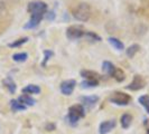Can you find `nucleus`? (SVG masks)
Returning a JSON list of instances; mask_svg holds the SVG:
<instances>
[{"label":"nucleus","instance_id":"nucleus-22","mask_svg":"<svg viewBox=\"0 0 149 134\" xmlns=\"http://www.w3.org/2000/svg\"><path fill=\"white\" fill-rule=\"evenodd\" d=\"M84 38H86L90 41H101L102 40V38L100 37L97 34L93 32V31H85Z\"/></svg>","mask_w":149,"mask_h":134},{"label":"nucleus","instance_id":"nucleus-8","mask_svg":"<svg viewBox=\"0 0 149 134\" xmlns=\"http://www.w3.org/2000/svg\"><path fill=\"white\" fill-rule=\"evenodd\" d=\"M116 119H109V121H104L100 124V127H99V131H100V134H108L110 133L112 130L116 126Z\"/></svg>","mask_w":149,"mask_h":134},{"label":"nucleus","instance_id":"nucleus-15","mask_svg":"<svg viewBox=\"0 0 149 134\" xmlns=\"http://www.w3.org/2000/svg\"><path fill=\"white\" fill-rule=\"evenodd\" d=\"M102 69H103V72H104L107 75L112 76L113 72H114V69H116V66L112 64L111 61H109V60H104V61L102 63Z\"/></svg>","mask_w":149,"mask_h":134},{"label":"nucleus","instance_id":"nucleus-26","mask_svg":"<svg viewBox=\"0 0 149 134\" xmlns=\"http://www.w3.org/2000/svg\"><path fill=\"white\" fill-rule=\"evenodd\" d=\"M55 18H56V15H55V11H54V10H51V11L46 12V19H47V20L53 21Z\"/></svg>","mask_w":149,"mask_h":134},{"label":"nucleus","instance_id":"nucleus-5","mask_svg":"<svg viewBox=\"0 0 149 134\" xmlns=\"http://www.w3.org/2000/svg\"><path fill=\"white\" fill-rule=\"evenodd\" d=\"M84 34H85V30H83V28L80 26H71L66 29V37L70 40L80 39L84 37Z\"/></svg>","mask_w":149,"mask_h":134},{"label":"nucleus","instance_id":"nucleus-21","mask_svg":"<svg viewBox=\"0 0 149 134\" xmlns=\"http://www.w3.org/2000/svg\"><path fill=\"white\" fill-rule=\"evenodd\" d=\"M28 37H22L19 38V39H17L15 41H13V43H10V44H8V47H10V48H18V47H20L22 46L24 44H26L27 41H28Z\"/></svg>","mask_w":149,"mask_h":134},{"label":"nucleus","instance_id":"nucleus-4","mask_svg":"<svg viewBox=\"0 0 149 134\" xmlns=\"http://www.w3.org/2000/svg\"><path fill=\"white\" fill-rule=\"evenodd\" d=\"M109 101L113 104L120 105V106H126L130 103L131 96L129 94L122 93V92H114L111 96L109 97Z\"/></svg>","mask_w":149,"mask_h":134},{"label":"nucleus","instance_id":"nucleus-13","mask_svg":"<svg viewBox=\"0 0 149 134\" xmlns=\"http://www.w3.org/2000/svg\"><path fill=\"white\" fill-rule=\"evenodd\" d=\"M22 93L24 94H39L40 93V87L38 85H34V84H30L27 85L26 87L22 88Z\"/></svg>","mask_w":149,"mask_h":134},{"label":"nucleus","instance_id":"nucleus-1","mask_svg":"<svg viewBox=\"0 0 149 134\" xmlns=\"http://www.w3.org/2000/svg\"><path fill=\"white\" fill-rule=\"evenodd\" d=\"M91 14H92L91 7H90L89 3H86V2L79 3L74 8V10H73V17H74L77 21H82V22L88 21L90 19V17H91Z\"/></svg>","mask_w":149,"mask_h":134},{"label":"nucleus","instance_id":"nucleus-7","mask_svg":"<svg viewBox=\"0 0 149 134\" xmlns=\"http://www.w3.org/2000/svg\"><path fill=\"white\" fill-rule=\"evenodd\" d=\"M97 102H99V96H97V95H89V96L81 97V103H82L81 105L85 110L93 108Z\"/></svg>","mask_w":149,"mask_h":134},{"label":"nucleus","instance_id":"nucleus-24","mask_svg":"<svg viewBox=\"0 0 149 134\" xmlns=\"http://www.w3.org/2000/svg\"><path fill=\"white\" fill-rule=\"evenodd\" d=\"M53 56H54V52H53V50H49V49L44 50V59L42 61V67L47 66V61L51 59Z\"/></svg>","mask_w":149,"mask_h":134},{"label":"nucleus","instance_id":"nucleus-20","mask_svg":"<svg viewBox=\"0 0 149 134\" xmlns=\"http://www.w3.org/2000/svg\"><path fill=\"white\" fill-rule=\"evenodd\" d=\"M112 77H113L117 82H123L125 78H126L123 70L120 69V68H117V67H116V69H114V72H113V74H112Z\"/></svg>","mask_w":149,"mask_h":134},{"label":"nucleus","instance_id":"nucleus-19","mask_svg":"<svg viewBox=\"0 0 149 134\" xmlns=\"http://www.w3.org/2000/svg\"><path fill=\"white\" fill-rule=\"evenodd\" d=\"M97 85H99V81L97 79H85L81 83L82 88H93V87H97Z\"/></svg>","mask_w":149,"mask_h":134},{"label":"nucleus","instance_id":"nucleus-14","mask_svg":"<svg viewBox=\"0 0 149 134\" xmlns=\"http://www.w3.org/2000/svg\"><path fill=\"white\" fill-rule=\"evenodd\" d=\"M18 101H19L22 104L25 105V106H33V105L36 103V101L30 96V95H28V94H24V95H22V96L18 98Z\"/></svg>","mask_w":149,"mask_h":134},{"label":"nucleus","instance_id":"nucleus-25","mask_svg":"<svg viewBox=\"0 0 149 134\" xmlns=\"http://www.w3.org/2000/svg\"><path fill=\"white\" fill-rule=\"evenodd\" d=\"M138 102L145 107V110L147 111V113L149 114V96L148 95H142L138 98Z\"/></svg>","mask_w":149,"mask_h":134},{"label":"nucleus","instance_id":"nucleus-18","mask_svg":"<svg viewBox=\"0 0 149 134\" xmlns=\"http://www.w3.org/2000/svg\"><path fill=\"white\" fill-rule=\"evenodd\" d=\"M10 107L14 112H19V111H25L27 108V106H25L24 104H22L18 99H13L10 101Z\"/></svg>","mask_w":149,"mask_h":134},{"label":"nucleus","instance_id":"nucleus-2","mask_svg":"<svg viewBox=\"0 0 149 134\" xmlns=\"http://www.w3.org/2000/svg\"><path fill=\"white\" fill-rule=\"evenodd\" d=\"M84 115H85V108L81 104H76L68 108L67 119L71 124H76L80 121V119L84 117Z\"/></svg>","mask_w":149,"mask_h":134},{"label":"nucleus","instance_id":"nucleus-17","mask_svg":"<svg viewBox=\"0 0 149 134\" xmlns=\"http://www.w3.org/2000/svg\"><path fill=\"white\" fill-rule=\"evenodd\" d=\"M139 50H140V46L138 44H134L131 45V46H129L127 49H126V55H127L129 58H132Z\"/></svg>","mask_w":149,"mask_h":134},{"label":"nucleus","instance_id":"nucleus-27","mask_svg":"<svg viewBox=\"0 0 149 134\" xmlns=\"http://www.w3.org/2000/svg\"><path fill=\"white\" fill-rule=\"evenodd\" d=\"M46 128H47V131H53V130L55 128V125H54V124H47V125H46Z\"/></svg>","mask_w":149,"mask_h":134},{"label":"nucleus","instance_id":"nucleus-10","mask_svg":"<svg viewBox=\"0 0 149 134\" xmlns=\"http://www.w3.org/2000/svg\"><path fill=\"white\" fill-rule=\"evenodd\" d=\"M2 84H3V86L9 90V93H11V94H14L16 92V89H17L16 83L14 82V79H13L10 76H8L7 78H5V79L2 81Z\"/></svg>","mask_w":149,"mask_h":134},{"label":"nucleus","instance_id":"nucleus-6","mask_svg":"<svg viewBox=\"0 0 149 134\" xmlns=\"http://www.w3.org/2000/svg\"><path fill=\"white\" fill-rule=\"evenodd\" d=\"M75 86H76V82L74 79H66L64 82L61 83L60 85V89L62 92V94L64 95H71L74 90Z\"/></svg>","mask_w":149,"mask_h":134},{"label":"nucleus","instance_id":"nucleus-12","mask_svg":"<svg viewBox=\"0 0 149 134\" xmlns=\"http://www.w3.org/2000/svg\"><path fill=\"white\" fill-rule=\"evenodd\" d=\"M108 41H109L110 45H111L113 48H116L117 50H123V49H125V45H123V43H122L120 39H118V38L109 37L108 38Z\"/></svg>","mask_w":149,"mask_h":134},{"label":"nucleus","instance_id":"nucleus-3","mask_svg":"<svg viewBox=\"0 0 149 134\" xmlns=\"http://www.w3.org/2000/svg\"><path fill=\"white\" fill-rule=\"evenodd\" d=\"M27 10L30 14V16H40L44 17V15H46L47 12V5L45 3L44 1H30L27 6Z\"/></svg>","mask_w":149,"mask_h":134},{"label":"nucleus","instance_id":"nucleus-11","mask_svg":"<svg viewBox=\"0 0 149 134\" xmlns=\"http://www.w3.org/2000/svg\"><path fill=\"white\" fill-rule=\"evenodd\" d=\"M80 74L85 79H97V81H99V78H101V76L97 73L93 72V70H89V69H83V70H81Z\"/></svg>","mask_w":149,"mask_h":134},{"label":"nucleus","instance_id":"nucleus-28","mask_svg":"<svg viewBox=\"0 0 149 134\" xmlns=\"http://www.w3.org/2000/svg\"><path fill=\"white\" fill-rule=\"evenodd\" d=\"M147 134H149V128H147Z\"/></svg>","mask_w":149,"mask_h":134},{"label":"nucleus","instance_id":"nucleus-16","mask_svg":"<svg viewBox=\"0 0 149 134\" xmlns=\"http://www.w3.org/2000/svg\"><path fill=\"white\" fill-rule=\"evenodd\" d=\"M120 122H121V126L123 127V128H129V126L131 125V123H132V116L130 115V114H123L122 116H121V119H120Z\"/></svg>","mask_w":149,"mask_h":134},{"label":"nucleus","instance_id":"nucleus-9","mask_svg":"<svg viewBox=\"0 0 149 134\" xmlns=\"http://www.w3.org/2000/svg\"><path fill=\"white\" fill-rule=\"evenodd\" d=\"M143 87H145V81L139 75H136L134 77V79H132V82L127 86V88L130 89V90H139V89L143 88Z\"/></svg>","mask_w":149,"mask_h":134},{"label":"nucleus","instance_id":"nucleus-23","mask_svg":"<svg viewBox=\"0 0 149 134\" xmlns=\"http://www.w3.org/2000/svg\"><path fill=\"white\" fill-rule=\"evenodd\" d=\"M28 58V54L27 52H17V54H14L13 55V59L17 61V63H24L26 61Z\"/></svg>","mask_w":149,"mask_h":134}]
</instances>
